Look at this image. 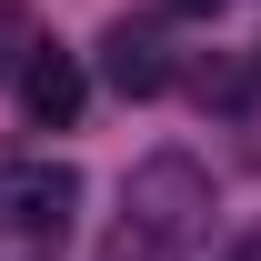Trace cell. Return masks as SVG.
Returning <instances> with one entry per match:
<instances>
[{
    "mask_svg": "<svg viewBox=\"0 0 261 261\" xmlns=\"http://www.w3.org/2000/svg\"><path fill=\"white\" fill-rule=\"evenodd\" d=\"M201 221H211V181H201V161L161 151V161H141V171H130L121 231L100 241V261H181V251L201 241Z\"/></svg>",
    "mask_w": 261,
    "mask_h": 261,
    "instance_id": "cell-1",
    "label": "cell"
},
{
    "mask_svg": "<svg viewBox=\"0 0 261 261\" xmlns=\"http://www.w3.org/2000/svg\"><path fill=\"white\" fill-rule=\"evenodd\" d=\"M70 211H81V171L70 161H0V231L50 241Z\"/></svg>",
    "mask_w": 261,
    "mask_h": 261,
    "instance_id": "cell-2",
    "label": "cell"
},
{
    "mask_svg": "<svg viewBox=\"0 0 261 261\" xmlns=\"http://www.w3.org/2000/svg\"><path fill=\"white\" fill-rule=\"evenodd\" d=\"M81 100H91V70L70 61L61 40H40L31 61H20V111H31L40 130H70V121H81Z\"/></svg>",
    "mask_w": 261,
    "mask_h": 261,
    "instance_id": "cell-3",
    "label": "cell"
},
{
    "mask_svg": "<svg viewBox=\"0 0 261 261\" xmlns=\"http://www.w3.org/2000/svg\"><path fill=\"white\" fill-rule=\"evenodd\" d=\"M100 70H111V91H130V100L171 91V50H161V31H130V20L100 40Z\"/></svg>",
    "mask_w": 261,
    "mask_h": 261,
    "instance_id": "cell-4",
    "label": "cell"
},
{
    "mask_svg": "<svg viewBox=\"0 0 261 261\" xmlns=\"http://www.w3.org/2000/svg\"><path fill=\"white\" fill-rule=\"evenodd\" d=\"M31 50H40V31H31V10H20V0H0V70L20 81V61H31Z\"/></svg>",
    "mask_w": 261,
    "mask_h": 261,
    "instance_id": "cell-5",
    "label": "cell"
},
{
    "mask_svg": "<svg viewBox=\"0 0 261 261\" xmlns=\"http://www.w3.org/2000/svg\"><path fill=\"white\" fill-rule=\"evenodd\" d=\"M171 20H211V10H221V0H161Z\"/></svg>",
    "mask_w": 261,
    "mask_h": 261,
    "instance_id": "cell-6",
    "label": "cell"
},
{
    "mask_svg": "<svg viewBox=\"0 0 261 261\" xmlns=\"http://www.w3.org/2000/svg\"><path fill=\"white\" fill-rule=\"evenodd\" d=\"M251 81H261V61H251Z\"/></svg>",
    "mask_w": 261,
    "mask_h": 261,
    "instance_id": "cell-7",
    "label": "cell"
}]
</instances>
